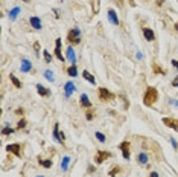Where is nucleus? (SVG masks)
I'll return each mask as SVG.
<instances>
[{"mask_svg": "<svg viewBox=\"0 0 178 177\" xmlns=\"http://www.w3.org/2000/svg\"><path fill=\"white\" fill-rule=\"evenodd\" d=\"M157 101H158V90L152 86H149L143 95V104L146 107H151L154 103H157Z\"/></svg>", "mask_w": 178, "mask_h": 177, "instance_id": "obj_1", "label": "nucleus"}, {"mask_svg": "<svg viewBox=\"0 0 178 177\" xmlns=\"http://www.w3.org/2000/svg\"><path fill=\"white\" fill-rule=\"evenodd\" d=\"M81 31L78 29V28H73L72 31H69V34H67V41L72 44V46H75V44H79L81 43Z\"/></svg>", "mask_w": 178, "mask_h": 177, "instance_id": "obj_2", "label": "nucleus"}, {"mask_svg": "<svg viewBox=\"0 0 178 177\" xmlns=\"http://www.w3.org/2000/svg\"><path fill=\"white\" fill-rule=\"evenodd\" d=\"M98 95H99V99L101 101H114V95L111 93L108 89H105V87H99Z\"/></svg>", "mask_w": 178, "mask_h": 177, "instance_id": "obj_3", "label": "nucleus"}, {"mask_svg": "<svg viewBox=\"0 0 178 177\" xmlns=\"http://www.w3.org/2000/svg\"><path fill=\"white\" fill-rule=\"evenodd\" d=\"M110 157H111L110 151H98L96 156H95V162H96V163H102V162H105V160L110 159Z\"/></svg>", "mask_w": 178, "mask_h": 177, "instance_id": "obj_4", "label": "nucleus"}, {"mask_svg": "<svg viewBox=\"0 0 178 177\" xmlns=\"http://www.w3.org/2000/svg\"><path fill=\"white\" fill-rule=\"evenodd\" d=\"M119 150H122V154H123V157H125V159H129V157H131V153H129V150H131V144H129L128 141L122 142V144L119 145Z\"/></svg>", "mask_w": 178, "mask_h": 177, "instance_id": "obj_5", "label": "nucleus"}, {"mask_svg": "<svg viewBox=\"0 0 178 177\" xmlns=\"http://www.w3.org/2000/svg\"><path fill=\"white\" fill-rule=\"evenodd\" d=\"M6 150H8V153H12V154H15L17 157H21V153H20L21 145H20V144H11V145L6 147Z\"/></svg>", "mask_w": 178, "mask_h": 177, "instance_id": "obj_6", "label": "nucleus"}, {"mask_svg": "<svg viewBox=\"0 0 178 177\" xmlns=\"http://www.w3.org/2000/svg\"><path fill=\"white\" fill-rule=\"evenodd\" d=\"M163 124H164V125H167L169 128H172V130L178 131V122H176L175 119H172V118H163Z\"/></svg>", "mask_w": 178, "mask_h": 177, "instance_id": "obj_7", "label": "nucleus"}, {"mask_svg": "<svg viewBox=\"0 0 178 177\" xmlns=\"http://www.w3.org/2000/svg\"><path fill=\"white\" fill-rule=\"evenodd\" d=\"M53 54H55V57H56L59 61H64V60H65V58L62 57V54H61V40H59V38H56V41H55V52H53Z\"/></svg>", "mask_w": 178, "mask_h": 177, "instance_id": "obj_8", "label": "nucleus"}, {"mask_svg": "<svg viewBox=\"0 0 178 177\" xmlns=\"http://www.w3.org/2000/svg\"><path fill=\"white\" fill-rule=\"evenodd\" d=\"M108 18H110V21L113 23V24H116V26H119V24H120V21H119L117 14H116L114 9H108Z\"/></svg>", "mask_w": 178, "mask_h": 177, "instance_id": "obj_9", "label": "nucleus"}, {"mask_svg": "<svg viewBox=\"0 0 178 177\" xmlns=\"http://www.w3.org/2000/svg\"><path fill=\"white\" fill-rule=\"evenodd\" d=\"M143 35H145V38L148 41H154L155 40V34H154V31L151 28H143Z\"/></svg>", "mask_w": 178, "mask_h": 177, "instance_id": "obj_10", "label": "nucleus"}, {"mask_svg": "<svg viewBox=\"0 0 178 177\" xmlns=\"http://www.w3.org/2000/svg\"><path fill=\"white\" fill-rule=\"evenodd\" d=\"M37 92H38L40 96H49L50 95V90L46 89L44 86H41V84H37Z\"/></svg>", "mask_w": 178, "mask_h": 177, "instance_id": "obj_11", "label": "nucleus"}, {"mask_svg": "<svg viewBox=\"0 0 178 177\" xmlns=\"http://www.w3.org/2000/svg\"><path fill=\"white\" fill-rule=\"evenodd\" d=\"M64 89H65V96H70L73 92H75V84L72 83V81H69V83H65V86H64Z\"/></svg>", "mask_w": 178, "mask_h": 177, "instance_id": "obj_12", "label": "nucleus"}, {"mask_svg": "<svg viewBox=\"0 0 178 177\" xmlns=\"http://www.w3.org/2000/svg\"><path fill=\"white\" fill-rule=\"evenodd\" d=\"M79 101H81V106H82V107H87V109H90V107H92V103L88 101V96H87L85 93H82V95H81Z\"/></svg>", "mask_w": 178, "mask_h": 177, "instance_id": "obj_13", "label": "nucleus"}, {"mask_svg": "<svg viewBox=\"0 0 178 177\" xmlns=\"http://www.w3.org/2000/svg\"><path fill=\"white\" fill-rule=\"evenodd\" d=\"M67 60H69L72 64H75V63H76V55H75V50L72 49V46L67 49Z\"/></svg>", "mask_w": 178, "mask_h": 177, "instance_id": "obj_14", "label": "nucleus"}, {"mask_svg": "<svg viewBox=\"0 0 178 177\" xmlns=\"http://www.w3.org/2000/svg\"><path fill=\"white\" fill-rule=\"evenodd\" d=\"M82 77L88 81V83H90V84H96V80H95V77H93V75L90 73V72H88V70H84L82 72Z\"/></svg>", "mask_w": 178, "mask_h": 177, "instance_id": "obj_15", "label": "nucleus"}, {"mask_svg": "<svg viewBox=\"0 0 178 177\" xmlns=\"http://www.w3.org/2000/svg\"><path fill=\"white\" fill-rule=\"evenodd\" d=\"M32 70V64L29 60H23V64H21V72H31Z\"/></svg>", "mask_w": 178, "mask_h": 177, "instance_id": "obj_16", "label": "nucleus"}, {"mask_svg": "<svg viewBox=\"0 0 178 177\" xmlns=\"http://www.w3.org/2000/svg\"><path fill=\"white\" fill-rule=\"evenodd\" d=\"M31 24L35 28V29H41V21H40V18L38 17H31Z\"/></svg>", "mask_w": 178, "mask_h": 177, "instance_id": "obj_17", "label": "nucleus"}, {"mask_svg": "<svg viewBox=\"0 0 178 177\" xmlns=\"http://www.w3.org/2000/svg\"><path fill=\"white\" fill-rule=\"evenodd\" d=\"M38 160H40V165H41L43 168H50V166H52V160H50V159H41V157H40Z\"/></svg>", "mask_w": 178, "mask_h": 177, "instance_id": "obj_18", "label": "nucleus"}, {"mask_svg": "<svg viewBox=\"0 0 178 177\" xmlns=\"http://www.w3.org/2000/svg\"><path fill=\"white\" fill-rule=\"evenodd\" d=\"M137 162H139L140 165H145V163L148 162V156H146L145 153H140V154L137 156Z\"/></svg>", "mask_w": 178, "mask_h": 177, "instance_id": "obj_19", "label": "nucleus"}, {"mask_svg": "<svg viewBox=\"0 0 178 177\" xmlns=\"http://www.w3.org/2000/svg\"><path fill=\"white\" fill-rule=\"evenodd\" d=\"M67 73L70 75V77H76V73H78V69H76V64H72L69 69H67Z\"/></svg>", "mask_w": 178, "mask_h": 177, "instance_id": "obj_20", "label": "nucleus"}, {"mask_svg": "<svg viewBox=\"0 0 178 177\" xmlns=\"http://www.w3.org/2000/svg\"><path fill=\"white\" fill-rule=\"evenodd\" d=\"M9 80H11V83H12V84H14L17 89H20V87H21V83L17 80V77H15V75H9Z\"/></svg>", "mask_w": 178, "mask_h": 177, "instance_id": "obj_21", "label": "nucleus"}, {"mask_svg": "<svg viewBox=\"0 0 178 177\" xmlns=\"http://www.w3.org/2000/svg\"><path fill=\"white\" fill-rule=\"evenodd\" d=\"M152 70H154L155 73H161V75H164V70H163V69H161L157 63H154V64H152Z\"/></svg>", "mask_w": 178, "mask_h": 177, "instance_id": "obj_22", "label": "nucleus"}, {"mask_svg": "<svg viewBox=\"0 0 178 177\" xmlns=\"http://www.w3.org/2000/svg\"><path fill=\"white\" fill-rule=\"evenodd\" d=\"M44 77H46L49 81H55V78H53V73H52V70H46L44 72Z\"/></svg>", "mask_w": 178, "mask_h": 177, "instance_id": "obj_23", "label": "nucleus"}, {"mask_svg": "<svg viewBox=\"0 0 178 177\" xmlns=\"http://www.w3.org/2000/svg\"><path fill=\"white\" fill-rule=\"evenodd\" d=\"M26 127V119H20L18 124H17V130H21V128H25Z\"/></svg>", "mask_w": 178, "mask_h": 177, "instance_id": "obj_24", "label": "nucleus"}, {"mask_svg": "<svg viewBox=\"0 0 178 177\" xmlns=\"http://www.w3.org/2000/svg\"><path fill=\"white\" fill-rule=\"evenodd\" d=\"M69 162H70V157H67V156H65V157L62 159V169H67V165H69Z\"/></svg>", "mask_w": 178, "mask_h": 177, "instance_id": "obj_25", "label": "nucleus"}, {"mask_svg": "<svg viewBox=\"0 0 178 177\" xmlns=\"http://www.w3.org/2000/svg\"><path fill=\"white\" fill-rule=\"evenodd\" d=\"M85 118H87V121H92V119L95 118V112H93V110H88L87 115H85Z\"/></svg>", "mask_w": 178, "mask_h": 177, "instance_id": "obj_26", "label": "nucleus"}, {"mask_svg": "<svg viewBox=\"0 0 178 177\" xmlns=\"http://www.w3.org/2000/svg\"><path fill=\"white\" fill-rule=\"evenodd\" d=\"M12 133H14V130L9 128V127H5V128L2 130V134H12Z\"/></svg>", "mask_w": 178, "mask_h": 177, "instance_id": "obj_27", "label": "nucleus"}, {"mask_svg": "<svg viewBox=\"0 0 178 177\" xmlns=\"http://www.w3.org/2000/svg\"><path fill=\"white\" fill-rule=\"evenodd\" d=\"M119 171H120V168H119V166H114L113 169L110 171V175H111V177H114V175H116V172H119Z\"/></svg>", "mask_w": 178, "mask_h": 177, "instance_id": "obj_28", "label": "nucleus"}, {"mask_svg": "<svg viewBox=\"0 0 178 177\" xmlns=\"http://www.w3.org/2000/svg\"><path fill=\"white\" fill-rule=\"evenodd\" d=\"M96 137H98V141H99V142H105V136H104L102 133H99V131H98V133H96Z\"/></svg>", "mask_w": 178, "mask_h": 177, "instance_id": "obj_29", "label": "nucleus"}, {"mask_svg": "<svg viewBox=\"0 0 178 177\" xmlns=\"http://www.w3.org/2000/svg\"><path fill=\"white\" fill-rule=\"evenodd\" d=\"M44 60H46L47 63H50V60H52V57H50V54L47 52V50H44Z\"/></svg>", "mask_w": 178, "mask_h": 177, "instance_id": "obj_30", "label": "nucleus"}, {"mask_svg": "<svg viewBox=\"0 0 178 177\" xmlns=\"http://www.w3.org/2000/svg\"><path fill=\"white\" fill-rule=\"evenodd\" d=\"M15 14H18V8H15V9L11 12V18H15Z\"/></svg>", "mask_w": 178, "mask_h": 177, "instance_id": "obj_31", "label": "nucleus"}, {"mask_svg": "<svg viewBox=\"0 0 178 177\" xmlns=\"http://www.w3.org/2000/svg\"><path fill=\"white\" fill-rule=\"evenodd\" d=\"M172 86H173V87H178V77H176V78H173V81H172Z\"/></svg>", "mask_w": 178, "mask_h": 177, "instance_id": "obj_32", "label": "nucleus"}, {"mask_svg": "<svg viewBox=\"0 0 178 177\" xmlns=\"http://www.w3.org/2000/svg\"><path fill=\"white\" fill-rule=\"evenodd\" d=\"M172 66H173L175 69H178V61H176V60H172Z\"/></svg>", "mask_w": 178, "mask_h": 177, "instance_id": "obj_33", "label": "nucleus"}, {"mask_svg": "<svg viewBox=\"0 0 178 177\" xmlns=\"http://www.w3.org/2000/svg\"><path fill=\"white\" fill-rule=\"evenodd\" d=\"M15 115H23V109H17L15 110Z\"/></svg>", "mask_w": 178, "mask_h": 177, "instance_id": "obj_34", "label": "nucleus"}, {"mask_svg": "<svg viewBox=\"0 0 178 177\" xmlns=\"http://www.w3.org/2000/svg\"><path fill=\"white\" fill-rule=\"evenodd\" d=\"M149 177H158V174H157V172H155V171H152V172L149 174Z\"/></svg>", "mask_w": 178, "mask_h": 177, "instance_id": "obj_35", "label": "nucleus"}, {"mask_svg": "<svg viewBox=\"0 0 178 177\" xmlns=\"http://www.w3.org/2000/svg\"><path fill=\"white\" fill-rule=\"evenodd\" d=\"M163 5V0H157V6H161Z\"/></svg>", "mask_w": 178, "mask_h": 177, "instance_id": "obj_36", "label": "nucleus"}, {"mask_svg": "<svg viewBox=\"0 0 178 177\" xmlns=\"http://www.w3.org/2000/svg\"><path fill=\"white\" fill-rule=\"evenodd\" d=\"M175 31L178 32V23H175Z\"/></svg>", "mask_w": 178, "mask_h": 177, "instance_id": "obj_37", "label": "nucleus"}, {"mask_svg": "<svg viewBox=\"0 0 178 177\" xmlns=\"http://www.w3.org/2000/svg\"><path fill=\"white\" fill-rule=\"evenodd\" d=\"M23 2H29V0H23Z\"/></svg>", "mask_w": 178, "mask_h": 177, "instance_id": "obj_38", "label": "nucleus"}]
</instances>
